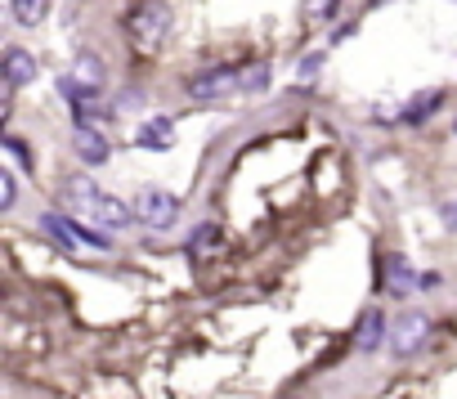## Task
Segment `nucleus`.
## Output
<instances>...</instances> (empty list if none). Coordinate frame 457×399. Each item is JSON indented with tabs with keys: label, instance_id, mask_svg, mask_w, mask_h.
I'll use <instances>...</instances> for the list:
<instances>
[{
	"label": "nucleus",
	"instance_id": "1",
	"mask_svg": "<svg viewBox=\"0 0 457 399\" xmlns=\"http://www.w3.org/2000/svg\"><path fill=\"white\" fill-rule=\"evenodd\" d=\"M68 207L72 212H81V216H90L95 225H104V229H126V220L135 216L130 207H121L117 197H108L104 188H95V179H86V175H68Z\"/></svg>",
	"mask_w": 457,
	"mask_h": 399
},
{
	"label": "nucleus",
	"instance_id": "2",
	"mask_svg": "<svg viewBox=\"0 0 457 399\" xmlns=\"http://www.w3.org/2000/svg\"><path fill=\"white\" fill-rule=\"evenodd\" d=\"M166 32H170V10L162 5V0H139V5H130V14H126V37H130L135 50H144V54L157 50Z\"/></svg>",
	"mask_w": 457,
	"mask_h": 399
},
{
	"label": "nucleus",
	"instance_id": "3",
	"mask_svg": "<svg viewBox=\"0 0 457 399\" xmlns=\"http://www.w3.org/2000/svg\"><path fill=\"white\" fill-rule=\"evenodd\" d=\"M130 212L144 220V229H170L175 216H179V203H175L170 193H162V188H139Z\"/></svg>",
	"mask_w": 457,
	"mask_h": 399
},
{
	"label": "nucleus",
	"instance_id": "4",
	"mask_svg": "<svg viewBox=\"0 0 457 399\" xmlns=\"http://www.w3.org/2000/svg\"><path fill=\"white\" fill-rule=\"evenodd\" d=\"M426 337H430V319H426V314H417V310L399 314V319H395V328H390V345H395V354H399V359L417 354V350L426 345Z\"/></svg>",
	"mask_w": 457,
	"mask_h": 399
},
{
	"label": "nucleus",
	"instance_id": "5",
	"mask_svg": "<svg viewBox=\"0 0 457 399\" xmlns=\"http://www.w3.org/2000/svg\"><path fill=\"white\" fill-rule=\"evenodd\" d=\"M238 86H243L238 72L215 68V72H197V77L188 81V95H193V99H224V95H234Z\"/></svg>",
	"mask_w": 457,
	"mask_h": 399
},
{
	"label": "nucleus",
	"instance_id": "6",
	"mask_svg": "<svg viewBox=\"0 0 457 399\" xmlns=\"http://www.w3.org/2000/svg\"><path fill=\"white\" fill-rule=\"evenodd\" d=\"M0 72H5V86H32L37 81V59L23 50V46H10L5 59H0Z\"/></svg>",
	"mask_w": 457,
	"mask_h": 399
},
{
	"label": "nucleus",
	"instance_id": "7",
	"mask_svg": "<svg viewBox=\"0 0 457 399\" xmlns=\"http://www.w3.org/2000/svg\"><path fill=\"white\" fill-rule=\"evenodd\" d=\"M41 229H50L63 247H108V238H99V234H90V229H77V225L63 220V216H46Z\"/></svg>",
	"mask_w": 457,
	"mask_h": 399
},
{
	"label": "nucleus",
	"instance_id": "8",
	"mask_svg": "<svg viewBox=\"0 0 457 399\" xmlns=\"http://www.w3.org/2000/svg\"><path fill=\"white\" fill-rule=\"evenodd\" d=\"M72 148H77V157H81V162H90V166H99V162H108V157H112L108 135H99V130H90V126H77V130H72Z\"/></svg>",
	"mask_w": 457,
	"mask_h": 399
},
{
	"label": "nucleus",
	"instance_id": "9",
	"mask_svg": "<svg viewBox=\"0 0 457 399\" xmlns=\"http://www.w3.org/2000/svg\"><path fill=\"white\" fill-rule=\"evenodd\" d=\"M170 135H175V126H170L166 117H153V121H144V126L135 130V144H139V148H166Z\"/></svg>",
	"mask_w": 457,
	"mask_h": 399
},
{
	"label": "nucleus",
	"instance_id": "10",
	"mask_svg": "<svg viewBox=\"0 0 457 399\" xmlns=\"http://www.w3.org/2000/svg\"><path fill=\"white\" fill-rule=\"evenodd\" d=\"M439 104H444V95H439V90H421V95L399 112V121H403V126H421V117H430Z\"/></svg>",
	"mask_w": 457,
	"mask_h": 399
},
{
	"label": "nucleus",
	"instance_id": "11",
	"mask_svg": "<svg viewBox=\"0 0 457 399\" xmlns=\"http://www.w3.org/2000/svg\"><path fill=\"white\" fill-rule=\"evenodd\" d=\"M381 337H386V319H381V310H363V319H359V350H377L381 345Z\"/></svg>",
	"mask_w": 457,
	"mask_h": 399
},
{
	"label": "nucleus",
	"instance_id": "12",
	"mask_svg": "<svg viewBox=\"0 0 457 399\" xmlns=\"http://www.w3.org/2000/svg\"><path fill=\"white\" fill-rule=\"evenodd\" d=\"M72 77H77L81 86H90V90H104V68H99V59H95V54H81V59H77V68H72Z\"/></svg>",
	"mask_w": 457,
	"mask_h": 399
},
{
	"label": "nucleus",
	"instance_id": "13",
	"mask_svg": "<svg viewBox=\"0 0 457 399\" xmlns=\"http://www.w3.org/2000/svg\"><path fill=\"white\" fill-rule=\"evenodd\" d=\"M46 5H50V0H10V10H14V19L23 28H37L46 19Z\"/></svg>",
	"mask_w": 457,
	"mask_h": 399
},
{
	"label": "nucleus",
	"instance_id": "14",
	"mask_svg": "<svg viewBox=\"0 0 457 399\" xmlns=\"http://www.w3.org/2000/svg\"><path fill=\"white\" fill-rule=\"evenodd\" d=\"M215 247H220V229H215V225H197L193 238H188V252H193V256H206V252H215Z\"/></svg>",
	"mask_w": 457,
	"mask_h": 399
},
{
	"label": "nucleus",
	"instance_id": "15",
	"mask_svg": "<svg viewBox=\"0 0 457 399\" xmlns=\"http://www.w3.org/2000/svg\"><path fill=\"white\" fill-rule=\"evenodd\" d=\"M337 5H341V0H305V19H332L337 14Z\"/></svg>",
	"mask_w": 457,
	"mask_h": 399
},
{
	"label": "nucleus",
	"instance_id": "16",
	"mask_svg": "<svg viewBox=\"0 0 457 399\" xmlns=\"http://www.w3.org/2000/svg\"><path fill=\"white\" fill-rule=\"evenodd\" d=\"M238 77H243V90H265L270 68H265V63H256V68H247V72H238Z\"/></svg>",
	"mask_w": 457,
	"mask_h": 399
},
{
	"label": "nucleus",
	"instance_id": "17",
	"mask_svg": "<svg viewBox=\"0 0 457 399\" xmlns=\"http://www.w3.org/2000/svg\"><path fill=\"white\" fill-rule=\"evenodd\" d=\"M14 170H0V212H10L14 207Z\"/></svg>",
	"mask_w": 457,
	"mask_h": 399
},
{
	"label": "nucleus",
	"instance_id": "18",
	"mask_svg": "<svg viewBox=\"0 0 457 399\" xmlns=\"http://www.w3.org/2000/svg\"><path fill=\"white\" fill-rule=\"evenodd\" d=\"M390 265H395V270H390V287L403 292V287H408V265H403V261H390Z\"/></svg>",
	"mask_w": 457,
	"mask_h": 399
},
{
	"label": "nucleus",
	"instance_id": "19",
	"mask_svg": "<svg viewBox=\"0 0 457 399\" xmlns=\"http://www.w3.org/2000/svg\"><path fill=\"white\" fill-rule=\"evenodd\" d=\"M444 225H448V229H457V203H448V207H444Z\"/></svg>",
	"mask_w": 457,
	"mask_h": 399
},
{
	"label": "nucleus",
	"instance_id": "20",
	"mask_svg": "<svg viewBox=\"0 0 457 399\" xmlns=\"http://www.w3.org/2000/svg\"><path fill=\"white\" fill-rule=\"evenodd\" d=\"M453 5H457V0H453Z\"/></svg>",
	"mask_w": 457,
	"mask_h": 399
}]
</instances>
